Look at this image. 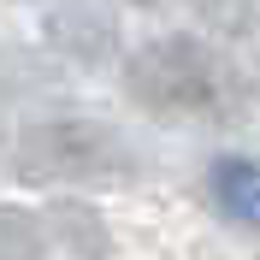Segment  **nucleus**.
<instances>
[{
  "mask_svg": "<svg viewBox=\"0 0 260 260\" xmlns=\"http://www.w3.org/2000/svg\"><path fill=\"white\" fill-rule=\"evenodd\" d=\"M213 183V201L243 219V225H260V160H243V154H225V160L207 172Z\"/></svg>",
  "mask_w": 260,
  "mask_h": 260,
  "instance_id": "obj_1",
  "label": "nucleus"
}]
</instances>
